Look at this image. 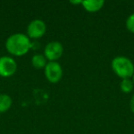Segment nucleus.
Masks as SVG:
<instances>
[{"label":"nucleus","mask_w":134,"mask_h":134,"mask_svg":"<svg viewBox=\"0 0 134 134\" xmlns=\"http://www.w3.org/2000/svg\"><path fill=\"white\" fill-rule=\"evenodd\" d=\"M6 49L14 56H23L31 48L30 39L23 33H14L7 39L5 43Z\"/></svg>","instance_id":"nucleus-1"},{"label":"nucleus","mask_w":134,"mask_h":134,"mask_svg":"<svg viewBox=\"0 0 134 134\" xmlns=\"http://www.w3.org/2000/svg\"><path fill=\"white\" fill-rule=\"evenodd\" d=\"M111 68L117 76L121 79L131 78L134 75V64L126 56H117L111 62Z\"/></svg>","instance_id":"nucleus-2"},{"label":"nucleus","mask_w":134,"mask_h":134,"mask_svg":"<svg viewBox=\"0 0 134 134\" xmlns=\"http://www.w3.org/2000/svg\"><path fill=\"white\" fill-rule=\"evenodd\" d=\"M44 75L50 83L57 84L63 78V71L58 62H48L44 68Z\"/></svg>","instance_id":"nucleus-3"},{"label":"nucleus","mask_w":134,"mask_h":134,"mask_svg":"<svg viewBox=\"0 0 134 134\" xmlns=\"http://www.w3.org/2000/svg\"><path fill=\"white\" fill-rule=\"evenodd\" d=\"M47 30V26L45 22L41 19H34L30 21L27 28V36L30 40H37L41 38Z\"/></svg>","instance_id":"nucleus-4"},{"label":"nucleus","mask_w":134,"mask_h":134,"mask_svg":"<svg viewBox=\"0 0 134 134\" xmlns=\"http://www.w3.org/2000/svg\"><path fill=\"white\" fill-rule=\"evenodd\" d=\"M63 53V44L59 41H51L44 48V56L49 62H57Z\"/></svg>","instance_id":"nucleus-5"},{"label":"nucleus","mask_w":134,"mask_h":134,"mask_svg":"<svg viewBox=\"0 0 134 134\" xmlns=\"http://www.w3.org/2000/svg\"><path fill=\"white\" fill-rule=\"evenodd\" d=\"M18 69L17 62L9 56L0 57V76L10 77L16 74Z\"/></svg>","instance_id":"nucleus-6"},{"label":"nucleus","mask_w":134,"mask_h":134,"mask_svg":"<svg viewBox=\"0 0 134 134\" xmlns=\"http://www.w3.org/2000/svg\"><path fill=\"white\" fill-rule=\"evenodd\" d=\"M81 5L87 12L95 13L99 11L104 7L105 2L103 0H86V1H82Z\"/></svg>","instance_id":"nucleus-7"},{"label":"nucleus","mask_w":134,"mask_h":134,"mask_svg":"<svg viewBox=\"0 0 134 134\" xmlns=\"http://www.w3.org/2000/svg\"><path fill=\"white\" fill-rule=\"evenodd\" d=\"M47 63L48 62L44 54L36 53L31 58V64L35 69H44Z\"/></svg>","instance_id":"nucleus-8"},{"label":"nucleus","mask_w":134,"mask_h":134,"mask_svg":"<svg viewBox=\"0 0 134 134\" xmlns=\"http://www.w3.org/2000/svg\"><path fill=\"white\" fill-rule=\"evenodd\" d=\"M12 106V98L8 94H0V113L8 111Z\"/></svg>","instance_id":"nucleus-9"},{"label":"nucleus","mask_w":134,"mask_h":134,"mask_svg":"<svg viewBox=\"0 0 134 134\" xmlns=\"http://www.w3.org/2000/svg\"><path fill=\"white\" fill-rule=\"evenodd\" d=\"M120 89L123 93L125 94H129L133 90V87H134V84L132 82L131 78H127V79H122L120 82Z\"/></svg>","instance_id":"nucleus-10"},{"label":"nucleus","mask_w":134,"mask_h":134,"mask_svg":"<svg viewBox=\"0 0 134 134\" xmlns=\"http://www.w3.org/2000/svg\"><path fill=\"white\" fill-rule=\"evenodd\" d=\"M126 28L131 33H134V13L130 15L126 20Z\"/></svg>","instance_id":"nucleus-11"},{"label":"nucleus","mask_w":134,"mask_h":134,"mask_svg":"<svg viewBox=\"0 0 134 134\" xmlns=\"http://www.w3.org/2000/svg\"><path fill=\"white\" fill-rule=\"evenodd\" d=\"M130 110H131L132 113H134V95L131 97L130 98Z\"/></svg>","instance_id":"nucleus-12"},{"label":"nucleus","mask_w":134,"mask_h":134,"mask_svg":"<svg viewBox=\"0 0 134 134\" xmlns=\"http://www.w3.org/2000/svg\"><path fill=\"white\" fill-rule=\"evenodd\" d=\"M131 80H132V82H133V84H134V75H133V76L131 77Z\"/></svg>","instance_id":"nucleus-13"}]
</instances>
